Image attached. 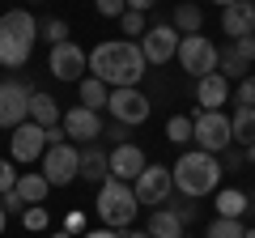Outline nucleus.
<instances>
[{"instance_id":"1","label":"nucleus","mask_w":255,"mask_h":238,"mask_svg":"<svg viewBox=\"0 0 255 238\" xmlns=\"http://www.w3.org/2000/svg\"><path fill=\"white\" fill-rule=\"evenodd\" d=\"M145 68H149L145 51H140V43H132V38H107V43H98L90 51V77H98L111 90L136 85L140 77H145Z\"/></svg>"},{"instance_id":"2","label":"nucleus","mask_w":255,"mask_h":238,"mask_svg":"<svg viewBox=\"0 0 255 238\" xmlns=\"http://www.w3.org/2000/svg\"><path fill=\"white\" fill-rule=\"evenodd\" d=\"M170 179H174V187H179L187 200H196V196H213L217 183H221V162H217V153L187 149V153L170 166Z\"/></svg>"},{"instance_id":"3","label":"nucleus","mask_w":255,"mask_h":238,"mask_svg":"<svg viewBox=\"0 0 255 238\" xmlns=\"http://www.w3.org/2000/svg\"><path fill=\"white\" fill-rule=\"evenodd\" d=\"M38 43V21L26 9H9L0 17V68H21Z\"/></svg>"},{"instance_id":"4","label":"nucleus","mask_w":255,"mask_h":238,"mask_svg":"<svg viewBox=\"0 0 255 238\" xmlns=\"http://www.w3.org/2000/svg\"><path fill=\"white\" fill-rule=\"evenodd\" d=\"M98 221L107 230H132V217L140 213V200L136 192H132V183H124V179H107V183L98 187Z\"/></svg>"},{"instance_id":"5","label":"nucleus","mask_w":255,"mask_h":238,"mask_svg":"<svg viewBox=\"0 0 255 238\" xmlns=\"http://www.w3.org/2000/svg\"><path fill=\"white\" fill-rule=\"evenodd\" d=\"M217 55H221V51L213 47V38H204V34H183L179 55H174V60L183 64V73H187V77L200 81V77L217 73Z\"/></svg>"},{"instance_id":"6","label":"nucleus","mask_w":255,"mask_h":238,"mask_svg":"<svg viewBox=\"0 0 255 238\" xmlns=\"http://www.w3.org/2000/svg\"><path fill=\"white\" fill-rule=\"evenodd\" d=\"M43 179L51 187H68L73 179H81V149L77 145H47L43 153Z\"/></svg>"},{"instance_id":"7","label":"nucleus","mask_w":255,"mask_h":238,"mask_svg":"<svg viewBox=\"0 0 255 238\" xmlns=\"http://www.w3.org/2000/svg\"><path fill=\"white\" fill-rule=\"evenodd\" d=\"M191 123H196V149H204V153H226L234 140L230 115H221V111H200V115H191Z\"/></svg>"},{"instance_id":"8","label":"nucleus","mask_w":255,"mask_h":238,"mask_svg":"<svg viewBox=\"0 0 255 238\" xmlns=\"http://www.w3.org/2000/svg\"><path fill=\"white\" fill-rule=\"evenodd\" d=\"M107 111H111V119L115 123H124V128H136V123H145L149 119V98L136 90V85H124V90H111V98H107Z\"/></svg>"},{"instance_id":"9","label":"nucleus","mask_w":255,"mask_h":238,"mask_svg":"<svg viewBox=\"0 0 255 238\" xmlns=\"http://www.w3.org/2000/svg\"><path fill=\"white\" fill-rule=\"evenodd\" d=\"M47 68H51L55 81H81L85 68H90V51H81L73 38L68 43H55L51 55H47Z\"/></svg>"},{"instance_id":"10","label":"nucleus","mask_w":255,"mask_h":238,"mask_svg":"<svg viewBox=\"0 0 255 238\" xmlns=\"http://www.w3.org/2000/svg\"><path fill=\"white\" fill-rule=\"evenodd\" d=\"M132 192H136V200H140V204H153V209H162V204L170 200V192H174L170 166H145V170L136 174Z\"/></svg>"},{"instance_id":"11","label":"nucleus","mask_w":255,"mask_h":238,"mask_svg":"<svg viewBox=\"0 0 255 238\" xmlns=\"http://www.w3.org/2000/svg\"><path fill=\"white\" fill-rule=\"evenodd\" d=\"M30 85L26 81H0V128H17L30 119Z\"/></svg>"},{"instance_id":"12","label":"nucleus","mask_w":255,"mask_h":238,"mask_svg":"<svg viewBox=\"0 0 255 238\" xmlns=\"http://www.w3.org/2000/svg\"><path fill=\"white\" fill-rule=\"evenodd\" d=\"M179 43H183V34L174 26H149L145 34H140V51H145V64H166V60H174L179 55Z\"/></svg>"},{"instance_id":"13","label":"nucleus","mask_w":255,"mask_h":238,"mask_svg":"<svg viewBox=\"0 0 255 238\" xmlns=\"http://www.w3.org/2000/svg\"><path fill=\"white\" fill-rule=\"evenodd\" d=\"M9 149H13V162H43V153H47V128H38V123H17L13 128V136H9Z\"/></svg>"},{"instance_id":"14","label":"nucleus","mask_w":255,"mask_h":238,"mask_svg":"<svg viewBox=\"0 0 255 238\" xmlns=\"http://www.w3.org/2000/svg\"><path fill=\"white\" fill-rule=\"evenodd\" d=\"M64 136L77 140V145H98L102 136V115L90 107H68L64 111Z\"/></svg>"},{"instance_id":"15","label":"nucleus","mask_w":255,"mask_h":238,"mask_svg":"<svg viewBox=\"0 0 255 238\" xmlns=\"http://www.w3.org/2000/svg\"><path fill=\"white\" fill-rule=\"evenodd\" d=\"M145 153L140 145H115L111 149V179H124V183H136V174L145 170Z\"/></svg>"},{"instance_id":"16","label":"nucleus","mask_w":255,"mask_h":238,"mask_svg":"<svg viewBox=\"0 0 255 238\" xmlns=\"http://www.w3.org/2000/svg\"><path fill=\"white\" fill-rule=\"evenodd\" d=\"M221 30L230 34V43L243 34H255V0H234L230 9H221Z\"/></svg>"},{"instance_id":"17","label":"nucleus","mask_w":255,"mask_h":238,"mask_svg":"<svg viewBox=\"0 0 255 238\" xmlns=\"http://www.w3.org/2000/svg\"><path fill=\"white\" fill-rule=\"evenodd\" d=\"M196 102H200V111H221L230 102V81L221 73H209L196 81Z\"/></svg>"},{"instance_id":"18","label":"nucleus","mask_w":255,"mask_h":238,"mask_svg":"<svg viewBox=\"0 0 255 238\" xmlns=\"http://www.w3.org/2000/svg\"><path fill=\"white\" fill-rule=\"evenodd\" d=\"M81 179L102 187V183L111 179V153H102L98 145H85V149H81Z\"/></svg>"},{"instance_id":"19","label":"nucleus","mask_w":255,"mask_h":238,"mask_svg":"<svg viewBox=\"0 0 255 238\" xmlns=\"http://www.w3.org/2000/svg\"><path fill=\"white\" fill-rule=\"evenodd\" d=\"M145 230H149V238H183V217L162 204V209L149 213V226Z\"/></svg>"},{"instance_id":"20","label":"nucleus","mask_w":255,"mask_h":238,"mask_svg":"<svg viewBox=\"0 0 255 238\" xmlns=\"http://www.w3.org/2000/svg\"><path fill=\"white\" fill-rule=\"evenodd\" d=\"M13 192H17L26 204H43L47 192H51V183L43 179V170H26V174H17V187H13Z\"/></svg>"},{"instance_id":"21","label":"nucleus","mask_w":255,"mask_h":238,"mask_svg":"<svg viewBox=\"0 0 255 238\" xmlns=\"http://www.w3.org/2000/svg\"><path fill=\"white\" fill-rule=\"evenodd\" d=\"M30 123H38V128H55L60 123V107H55L51 94H30Z\"/></svg>"},{"instance_id":"22","label":"nucleus","mask_w":255,"mask_h":238,"mask_svg":"<svg viewBox=\"0 0 255 238\" xmlns=\"http://www.w3.org/2000/svg\"><path fill=\"white\" fill-rule=\"evenodd\" d=\"M230 132H234V140L243 149H251L255 145V111L251 107H238L234 115H230Z\"/></svg>"},{"instance_id":"23","label":"nucleus","mask_w":255,"mask_h":238,"mask_svg":"<svg viewBox=\"0 0 255 238\" xmlns=\"http://www.w3.org/2000/svg\"><path fill=\"white\" fill-rule=\"evenodd\" d=\"M77 94H81V107L102 111V107H107V98H111V85H102L98 77H81V81H77Z\"/></svg>"},{"instance_id":"24","label":"nucleus","mask_w":255,"mask_h":238,"mask_svg":"<svg viewBox=\"0 0 255 238\" xmlns=\"http://www.w3.org/2000/svg\"><path fill=\"white\" fill-rule=\"evenodd\" d=\"M247 68H251V64H247L243 55H238V51H234V43H230V47H226V51H221V55H217V73H221V77H226V81H234V85H238V81H243V77H251V73H247Z\"/></svg>"},{"instance_id":"25","label":"nucleus","mask_w":255,"mask_h":238,"mask_svg":"<svg viewBox=\"0 0 255 238\" xmlns=\"http://www.w3.org/2000/svg\"><path fill=\"white\" fill-rule=\"evenodd\" d=\"M247 209H251V200H247L238 187H226V192H217V217H243Z\"/></svg>"},{"instance_id":"26","label":"nucleus","mask_w":255,"mask_h":238,"mask_svg":"<svg viewBox=\"0 0 255 238\" xmlns=\"http://www.w3.org/2000/svg\"><path fill=\"white\" fill-rule=\"evenodd\" d=\"M179 34H200V26H204V13L196 9V4H179L174 9V21H170Z\"/></svg>"},{"instance_id":"27","label":"nucleus","mask_w":255,"mask_h":238,"mask_svg":"<svg viewBox=\"0 0 255 238\" xmlns=\"http://www.w3.org/2000/svg\"><path fill=\"white\" fill-rule=\"evenodd\" d=\"M166 140H174V145H191V140H196V123H191V115H170V123H166Z\"/></svg>"},{"instance_id":"28","label":"nucleus","mask_w":255,"mask_h":238,"mask_svg":"<svg viewBox=\"0 0 255 238\" xmlns=\"http://www.w3.org/2000/svg\"><path fill=\"white\" fill-rule=\"evenodd\" d=\"M38 38L43 43H68V21H60V17H47V21H38Z\"/></svg>"},{"instance_id":"29","label":"nucleus","mask_w":255,"mask_h":238,"mask_svg":"<svg viewBox=\"0 0 255 238\" xmlns=\"http://www.w3.org/2000/svg\"><path fill=\"white\" fill-rule=\"evenodd\" d=\"M243 234H247V230H243V221H238V217H217L204 238H243Z\"/></svg>"},{"instance_id":"30","label":"nucleus","mask_w":255,"mask_h":238,"mask_svg":"<svg viewBox=\"0 0 255 238\" xmlns=\"http://www.w3.org/2000/svg\"><path fill=\"white\" fill-rule=\"evenodd\" d=\"M234 107H251L255 111V77H243L234 85Z\"/></svg>"},{"instance_id":"31","label":"nucleus","mask_w":255,"mask_h":238,"mask_svg":"<svg viewBox=\"0 0 255 238\" xmlns=\"http://www.w3.org/2000/svg\"><path fill=\"white\" fill-rule=\"evenodd\" d=\"M119 26H124V34H145V30H149V21H145V13H136V9H124Z\"/></svg>"},{"instance_id":"32","label":"nucleus","mask_w":255,"mask_h":238,"mask_svg":"<svg viewBox=\"0 0 255 238\" xmlns=\"http://www.w3.org/2000/svg\"><path fill=\"white\" fill-rule=\"evenodd\" d=\"M21 221H26V230H47V221H51V217H47L43 204H30V209L21 213Z\"/></svg>"},{"instance_id":"33","label":"nucleus","mask_w":255,"mask_h":238,"mask_svg":"<svg viewBox=\"0 0 255 238\" xmlns=\"http://www.w3.org/2000/svg\"><path fill=\"white\" fill-rule=\"evenodd\" d=\"M94 9H98L102 17H124V9H128V0H94Z\"/></svg>"},{"instance_id":"34","label":"nucleus","mask_w":255,"mask_h":238,"mask_svg":"<svg viewBox=\"0 0 255 238\" xmlns=\"http://www.w3.org/2000/svg\"><path fill=\"white\" fill-rule=\"evenodd\" d=\"M13 187H17V170H13V162H4V157H0V196L13 192Z\"/></svg>"},{"instance_id":"35","label":"nucleus","mask_w":255,"mask_h":238,"mask_svg":"<svg viewBox=\"0 0 255 238\" xmlns=\"http://www.w3.org/2000/svg\"><path fill=\"white\" fill-rule=\"evenodd\" d=\"M234 51L243 55L247 64H255V34H243V38H234Z\"/></svg>"},{"instance_id":"36","label":"nucleus","mask_w":255,"mask_h":238,"mask_svg":"<svg viewBox=\"0 0 255 238\" xmlns=\"http://www.w3.org/2000/svg\"><path fill=\"white\" fill-rule=\"evenodd\" d=\"M0 204H4V213H26V200H21L17 192H4V196H0Z\"/></svg>"},{"instance_id":"37","label":"nucleus","mask_w":255,"mask_h":238,"mask_svg":"<svg viewBox=\"0 0 255 238\" xmlns=\"http://www.w3.org/2000/svg\"><path fill=\"white\" fill-rule=\"evenodd\" d=\"M102 136H111L115 145H128V128H124V123H111V128H102Z\"/></svg>"},{"instance_id":"38","label":"nucleus","mask_w":255,"mask_h":238,"mask_svg":"<svg viewBox=\"0 0 255 238\" xmlns=\"http://www.w3.org/2000/svg\"><path fill=\"white\" fill-rule=\"evenodd\" d=\"M81 238H124V234H119V230H107V226H102V230H85Z\"/></svg>"},{"instance_id":"39","label":"nucleus","mask_w":255,"mask_h":238,"mask_svg":"<svg viewBox=\"0 0 255 238\" xmlns=\"http://www.w3.org/2000/svg\"><path fill=\"white\" fill-rule=\"evenodd\" d=\"M243 162H247V153H226V166H221V170H238Z\"/></svg>"},{"instance_id":"40","label":"nucleus","mask_w":255,"mask_h":238,"mask_svg":"<svg viewBox=\"0 0 255 238\" xmlns=\"http://www.w3.org/2000/svg\"><path fill=\"white\" fill-rule=\"evenodd\" d=\"M153 4H157V0H128V9H136V13H149Z\"/></svg>"},{"instance_id":"41","label":"nucleus","mask_w":255,"mask_h":238,"mask_svg":"<svg viewBox=\"0 0 255 238\" xmlns=\"http://www.w3.org/2000/svg\"><path fill=\"white\" fill-rule=\"evenodd\" d=\"M174 213H179V217H183V226H187V221L196 217V209H191V204H174Z\"/></svg>"},{"instance_id":"42","label":"nucleus","mask_w":255,"mask_h":238,"mask_svg":"<svg viewBox=\"0 0 255 238\" xmlns=\"http://www.w3.org/2000/svg\"><path fill=\"white\" fill-rule=\"evenodd\" d=\"M124 238H149V230H128Z\"/></svg>"},{"instance_id":"43","label":"nucleus","mask_w":255,"mask_h":238,"mask_svg":"<svg viewBox=\"0 0 255 238\" xmlns=\"http://www.w3.org/2000/svg\"><path fill=\"white\" fill-rule=\"evenodd\" d=\"M4 221H9V213H4V204H0V230H4Z\"/></svg>"},{"instance_id":"44","label":"nucleus","mask_w":255,"mask_h":238,"mask_svg":"<svg viewBox=\"0 0 255 238\" xmlns=\"http://www.w3.org/2000/svg\"><path fill=\"white\" fill-rule=\"evenodd\" d=\"M247 162H251V166H255V145H251V149H247Z\"/></svg>"},{"instance_id":"45","label":"nucleus","mask_w":255,"mask_h":238,"mask_svg":"<svg viewBox=\"0 0 255 238\" xmlns=\"http://www.w3.org/2000/svg\"><path fill=\"white\" fill-rule=\"evenodd\" d=\"M213 4H221V9H230V4H234V0H213Z\"/></svg>"},{"instance_id":"46","label":"nucleus","mask_w":255,"mask_h":238,"mask_svg":"<svg viewBox=\"0 0 255 238\" xmlns=\"http://www.w3.org/2000/svg\"><path fill=\"white\" fill-rule=\"evenodd\" d=\"M243 238H255V230H247V234H243Z\"/></svg>"},{"instance_id":"47","label":"nucleus","mask_w":255,"mask_h":238,"mask_svg":"<svg viewBox=\"0 0 255 238\" xmlns=\"http://www.w3.org/2000/svg\"><path fill=\"white\" fill-rule=\"evenodd\" d=\"M51 238H73V234H51Z\"/></svg>"},{"instance_id":"48","label":"nucleus","mask_w":255,"mask_h":238,"mask_svg":"<svg viewBox=\"0 0 255 238\" xmlns=\"http://www.w3.org/2000/svg\"><path fill=\"white\" fill-rule=\"evenodd\" d=\"M251 209H255V204H251Z\"/></svg>"}]
</instances>
